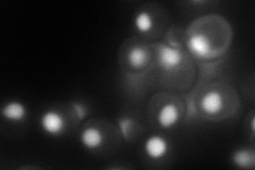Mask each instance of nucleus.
<instances>
[{
    "label": "nucleus",
    "mask_w": 255,
    "mask_h": 170,
    "mask_svg": "<svg viewBox=\"0 0 255 170\" xmlns=\"http://www.w3.org/2000/svg\"><path fill=\"white\" fill-rule=\"evenodd\" d=\"M42 130L49 136H61L66 129V121L60 112L48 110L39 118Z\"/></svg>",
    "instance_id": "1"
},
{
    "label": "nucleus",
    "mask_w": 255,
    "mask_h": 170,
    "mask_svg": "<svg viewBox=\"0 0 255 170\" xmlns=\"http://www.w3.org/2000/svg\"><path fill=\"white\" fill-rule=\"evenodd\" d=\"M184 55L177 47L162 45L157 52V62L162 69L166 71L174 70L182 63Z\"/></svg>",
    "instance_id": "2"
},
{
    "label": "nucleus",
    "mask_w": 255,
    "mask_h": 170,
    "mask_svg": "<svg viewBox=\"0 0 255 170\" xmlns=\"http://www.w3.org/2000/svg\"><path fill=\"white\" fill-rule=\"evenodd\" d=\"M143 151L149 159L159 161L168 155L169 144L162 135H150L143 144Z\"/></svg>",
    "instance_id": "3"
},
{
    "label": "nucleus",
    "mask_w": 255,
    "mask_h": 170,
    "mask_svg": "<svg viewBox=\"0 0 255 170\" xmlns=\"http://www.w3.org/2000/svg\"><path fill=\"white\" fill-rule=\"evenodd\" d=\"M200 108L204 114L209 116L220 114L225 108V100H223L221 93L218 91L206 92L200 100Z\"/></svg>",
    "instance_id": "4"
},
{
    "label": "nucleus",
    "mask_w": 255,
    "mask_h": 170,
    "mask_svg": "<svg viewBox=\"0 0 255 170\" xmlns=\"http://www.w3.org/2000/svg\"><path fill=\"white\" fill-rule=\"evenodd\" d=\"M0 113H1V116L7 121H10V123L18 124L27 118L28 110L22 102L18 100H12L2 105Z\"/></svg>",
    "instance_id": "5"
},
{
    "label": "nucleus",
    "mask_w": 255,
    "mask_h": 170,
    "mask_svg": "<svg viewBox=\"0 0 255 170\" xmlns=\"http://www.w3.org/2000/svg\"><path fill=\"white\" fill-rule=\"evenodd\" d=\"M105 142V135H103L100 129L96 127L84 128L81 134H80V143L86 150H97Z\"/></svg>",
    "instance_id": "6"
},
{
    "label": "nucleus",
    "mask_w": 255,
    "mask_h": 170,
    "mask_svg": "<svg viewBox=\"0 0 255 170\" xmlns=\"http://www.w3.org/2000/svg\"><path fill=\"white\" fill-rule=\"evenodd\" d=\"M180 110L172 102L165 103L157 113V123L164 129H170L179 123Z\"/></svg>",
    "instance_id": "7"
},
{
    "label": "nucleus",
    "mask_w": 255,
    "mask_h": 170,
    "mask_svg": "<svg viewBox=\"0 0 255 170\" xmlns=\"http://www.w3.org/2000/svg\"><path fill=\"white\" fill-rule=\"evenodd\" d=\"M232 163L235 167L247 169V168H253L255 163V157H254V151L250 149H245L241 148L237 149L232 157Z\"/></svg>",
    "instance_id": "8"
},
{
    "label": "nucleus",
    "mask_w": 255,
    "mask_h": 170,
    "mask_svg": "<svg viewBox=\"0 0 255 170\" xmlns=\"http://www.w3.org/2000/svg\"><path fill=\"white\" fill-rule=\"evenodd\" d=\"M133 23H134L135 30L139 32V33L146 34L152 30L154 21H153L152 15H151L148 11L140 10L135 14Z\"/></svg>",
    "instance_id": "9"
},
{
    "label": "nucleus",
    "mask_w": 255,
    "mask_h": 170,
    "mask_svg": "<svg viewBox=\"0 0 255 170\" xmlns=\"http://www.w3.org/2000/svg\"><path fill=\"white\" fill-rule=\"evenodd\" d=\"M128 60H129L131 66H133L134 68H140L145 66L149 61V54L145 48L136 46L133 47L130 50L129 55H128Z\"/></svg>",
    "instance_id": "10"
},
{
    "label": "nucleus",
    "mask_w": 255,
    "mask_h": 170,
    "mask_svg": "<svg viewBox=\"0 0 255 170\" xmlns=\"http://www.w3.org/2000/svg\"><path fill=\"white\" fill-rule=\"evenodd\" d=\"M251 131H252V134H254V131H255V128H254V118L251 119Z\"/></svg>",
    "instance_id": "11"
}]
</instances>
